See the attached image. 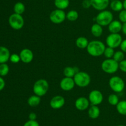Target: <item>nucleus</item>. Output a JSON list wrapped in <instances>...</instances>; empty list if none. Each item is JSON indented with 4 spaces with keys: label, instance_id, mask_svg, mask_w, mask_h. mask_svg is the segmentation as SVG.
<instances>
[{
    "label": "nucleus",
    "instance_id": "38",
    "mask_svg": "<svg viewBox=\"0 0 126 126\" xmlns=\"http://www.w3.org/2000/svg\"><path fill=\"white\" fill-rule=\"evenodd\" d=\"M28 118H29V120H36L37 118V115L35 113H30L28 116Z\"/></svg>",
    "mask_w": 126,
    "mask_h": 126
},
{
    "label": "nucleus",
    "instance_id": "16",
    "mask_svg": "<svg viewBox=\"0 0 126 126\" xmlns=\"http://www.w3.org/2000/svg\"><path fill=\"white\" fill-rule=\"evenodd\" d=\"M123 24L119 20H113L108 25V30L111 33H119L122 31Z\"/></svg>",
    "mask_w": 126,
    "mask_h": 126
},
{
    "label": "nucleus",
    "instance_id": "21",
    "mask_svg": "<svg viewBox=\"0 0 126 126\" xmlns=\"http://www.w3.org/2000/svg\"><path fill=\"white\" fill-rule=\"evenodd\" d=\"M41 97L37 95H31L29 98H28L27 103L28 105L31 107H36L39 105L41 103Z\"/></svg>",
    "mask_w": 126,
    "mask_h": 126
},
{
    "label": "nucleus",
    "instance_id": "28",
    "mask_svg": "<svg viewBox=\"0 0 126 126\" xmlns=\"http://www.w3.org/2000/svg\"><path fill=\"white\" fill-rule=\"evenodd\" d=\"M108 103L112 106H116L117 104L119 103V97L115 94H111L108 96Z\"/></svg>",
    "mask_w": 126,
    "mask_h": 126
},
{
    "label": "nucleus",
    "instance_id": "23",
    "mask_svg": "<svg viewBox=\"0 0 126 126\" xmlns=\"http://www.w3.org/2000/svg\"><path fill=\"white\" fill-rule=\"evenodd\" d=\"M89 41L86 37L80 36L76 40V46L81 49H86L89 44Z\"/></svg>",
    "mask_w": 126,
    "mask_h": 126
},
{
    "label": "nucleus",
    "instance_id": "32",
    "mask_svg": "<svg viewBox=\"0 0 126 126\" xmlns=\"http://www.w3.org/2000/svg\"><path fill=\"white\" fill-rule=\"evenodd\" d=\"M9 60L13 63H18L21 60L20 55L17 54H13L12 55H11Z\"/></svg>",
    "mask_w": 126,
    "mask_h": 126
},
{
    "label": "nucleus",
    "instance_id": "9",
    "mask_svg": "<svg viewBox=\"0 0 126 126\" xmlns=\"http://www.w3.org/2000/svg\"><path fill=\"white\" fill-rule=\"evenodd\" d=\"M123 38L119 33H111L106 38V44L108 47L115 49L120 46Z\"/></svg>",
    "mask_w": 126,
    "mask_h": 126
},
{
    "label": "nucleus",
    "instance_id": "24",
    "mask_svg": "<svg viewBox=\"0 0 126 126\" xmlns=\"http://www.w3.org/2000/svg\"><path fill=\"white\" fill-rule=\"evenodd\" d=\"M54 5L57 9L65 10L70 5V0H54Z\"/></svg>",
    "mask_w": 126,
    "mask_h": 126
},
{
    "label": "nucleus",
    "instance_id": "34",
    "mask_svg": "<svg viewBox=\"0 0 126 126\" xmlns=\"http://www.w3.org/2000/svg\"><path fill=\"white\" fill-rule=\"evenodd\" d=\"M82 6L84 9H89L92 7V4H91V0H82Z\"/></svg>",
    "mask_w": 126,
    "mask_h": 126
},
{
    "label": "nucleus",
    "instance_id": "27",
    "mask_svg": "<svg viewBox=\"0 0 126 126\" xmlns=\"http://www.w3.org/2000/svg\"><path fill=\"white\" fill-rule=\"evenodd\" d=\"M79 17V14L75 10H71L69 11L67 14H66V19L68 20L71 22H74V21L77 20Z\"/></svg>",
    "mask_w": 126,
    "mask_h": 126
},
{
    "label": "nucleus",
    "instance_id": "40",
    "mask_svg": "<svg viewBox=\"0 0 126 126\" xmlns=\"http://www.w3.org/2000/svg\"><path fill=\"white\" fill-rule=\"evenodd\" d=\"M122 32L125 35H126V22L123 24V28H122Z\"/></svg>",
    "mask_w": 126,
    "mask_h": 126
},
{
    "label": "nucleus",
    "instance_id": "14",
    "mask_svg": "<svg viewBox=\"0 0 126 126\" xmlns=\"http://www.w3.org/2000/svg\"><path fill=\"white\" fill-rule=\"evenodd\" d=\"M90 102L87 98L85 97H80L76 100L75 105L77 110L79 111H84L89 108Z\"/></svg>",
    "mask_w": 126,
    "mask_h": 126
},
{
    "label": "nucleus",
    "instance_id": "37",
    "mask_svg": "<svg viewBox=\"0 0 126 126\" xmlns=\"http://www.w3.org/2000/svg\"><path fill=\"white\" fill-rule=\"evenodd\" d=\"M120 48L121 50L123 52H124V53H126V39L123 40L121 44L120 45Z\"/></svg>",
    "mask_w": 126,
    "mask_h": 126
},
{
    "label": "nucleus",
    "instance_id": "13",
    "mask_svg": "<svg viewBox=\"0 0 126 126\" xmlns=\"http://www.w3.org/2000/svg\"><path fill=\"white\" fill-rule=\"evenodd\" d=\"M65 103V100L62 95H55L51 98L50 101V106L55 110L62 108Z\"/></svg>",
    "mask_w": 126,
    "mask_h": 126
},
{
    "label": "nucleus",
    "instance_id": "4",
    "mask_svg": "<svg viewBox=\"0 0 126 126\" xmlns=\"http://www.w3.org/2000/svg\"><path fill=\"white\" fill-rule=\"evenodd\" d=\"M75 84L79 87H86L90 84L91 78L90 75L85 71H79L73 77Z\"/></svg>",
    "mask_w": 126,
    "mask_h": 126
},
{
    "label": "nucleus",
    "instance_id": "42",
    "mask_svg": "<svg viewBox=\"0 0 126 126\" xmlns=\"http://www.w3.org/2000/svg\"><path fill=\"white\" fill-rule=\"evenodd\" d=\"M123 126V125H119V126Z\"/></svg>",
    "mask_w": 126,
    "mask_h": 126
},
{
    "label": "nucleus",
    "instance_id": "8",
    "mask_svg": "<svg viewBox=\"0 0 126 126\" xmlns=\"http://www.w3.org/2000/svg\"><path fill=\"white\" fill-rule=\"evenodd\" d=\"M66 18V13L64 10L59 9L52 11L49 15V19L54 24H60L63 23Z\"/></svg>",
    "mask_w": 126,
    "mask_h": 126
},
{
    "label": "nucleus",
    "instance_id": "31",
    "mask_svg": "<svg viewBox=\"0 0 126 126\" xmlns=\"http://www.w3.org/2000/svg\"><path fill=\"white\" fill-rule=\"evenodd\" d=\"M114 50L113 48L110 47H107L105 48L104 50V53H103V55H105L106 58L107 59H112L114 54Z\"/></svg>",
    "mask_w": 126,
    "mask_h": 126
},
{
    "label": "nucleus",
    "instance_id": "6",
    "mask_svg": "<svg viewBox=\"0 0 126 126\" xmlns=\"http://www.w3.org/2000/svg\"><path fill=\"white\" fill-rule=\"evenodd\" d=\"M109 86L113 92L120 93L123 92L125 88V82L121 77L114 76L110 79Z\"/></svg>",
    "mask_w": 126,
    "mask_h": 126
},
{
    "label": "nucleus",
    "instance_id": "19",
    "mask_svg": "<svg viewBox=\"0 0 126 126\" xmlns=\"http://www.w3.org/2000/svg\"><path fill=\"white\" fill-rule=\"evenodd\" d=\"M100 110L97 105H92L88 110V115L90 118L95 119L99 117Z\"/></svg>",
    "mask_w": 126,
    "mask_h": 126
},
{
    "label": "nucleus",
    "instance_id": "2",
    "mask_svg": "<svg viewBox=\"0 0 126 126\" xmlns=\"http://www.w3.org/2000/svg\"><path fill=\"white\" fill-rule=\"evenodd\" d=\"M49 85L47 81L44 79H38L34 82L33 87V91L35 95L43 97L47 93Z\"/></svg>",
    "mask_w": 126,
    "mask_h": 126
},
{
    "label": "nucleus",
    "instance_id": "7",
    "mask_svg": "<svg viewBox=\"0 0 126 126\" xmlns=\"http://www.w3.org/2000/svg\"><path fill=\"white\" fill-rule=\"evenodd\" d=\"M9 23L11 28L14 30H19L24 26L25 21L22 15L14 13L9 17Z\"/></svg>",
    "mask_w": 126,
    "mask_h": 126
},
{
    "label": "nucleus",
    "instance_id": "36",
    "mask_svg": "<svg viewBox=\"0 0 126 126\" xmlns=\"http://www.w3.org/2000/svg\"><path fill=\"white\" fill-rule=\"evenodd\" d=\"M119 69L122 71L126 73V60H123L119 63Z\"/></svg>",
    "mask_w": 126,
    "mask_h": 126
},
{
    "label": "nucleus",
    "instance_id": "15",
    "mask_svg": "<svg viewBox=\"0 0 126 126\" xmlns=\"http://www.w3.org/2000/svg\"><path fill=\"white\" fill-rule=\"evenodd\" d=\"M92 7L97 11L105 10L110 5V0H91Z\"/></svg>",
    "mask_w": 126,
    "mask_h": 126
},
{
    "label": "nucleus",
    "instance_id": "1",
    "mask_svg": "<svg viewBox=\"0 0 126 126\" xmlns=\"http://www.w3.org/2000/svg\"><path fill=\"white\" fill-rule=\"evenodd\" d=\"M105 48V45L103 42L98 40H93L89 43L86 49L88 54L91 56L99 57L103 55Z\"/></svg>",
    "mask_w": 126,
    "mask_h": 126
},
{
    "label": "nucleus",
    "instance_id": "12",
    "mask_svg": "<svg viewBox=\"0 0 126 126\" xmlns=\"http://www.w3.org/2000/svg\"><path fill=\"white\" fill-rule=\"evenodd\" d=\"M75 82L73 78L65 77L61 80L60 82V88L64 91H70L73 89Z\"/></svg>",
    "mask_w": 126,
    "mask_h": 126
},
{
    "label": "nucleus",
    "instance_id": "33",
    "mask_svg": "<svg viewBox=\"0 0 126 126\" xmlns=\"http://www.w3.org/2000/svg\"><path fill=\"white\" fill-rule=\"evenodd\" d=\"M119 21H121L123 23L126 22V10L124 9L119 12Z\"/></svg>",
    "mask_w": 126,
    "mask_h": 126
},
{
    "label": "nucleus",
    "instance_id": "20",
    "mask_svg": "<svg viewBox=\"0 0 126 126\" xmlns=\"http://www.w3.org/2000/svg\"><path fill=\"white\" fill-rule=\"evenodd\" d=\"M79 71V69L77 67L73 66H66L63 70V75L65 77L73 78Z\"/></svg>",
    "mask_w": 126,
    "mask_h": 126
},
{
    "label": "nucleus",
    "instance_id": "30",
    "mask_svg": "<svg viewBox=\"0 0 126 126\" xmlns=\"http://www.w3.org/2000/svg\"><path fill=\"white\" fill-rule=\"evenodd\" d=\"M9 71V68L6 63L0 64V76H6L8 74Z\"/></svg>",
    "mask_w": 126,
    "mask_h": 126
},
{
    "label": "nucleus",
    "instance_id": "5",
    "mask_svg": "<svg viewBox=\"0 0 126 126\" xmlns=\"http://www.w3.org/2000/svg\"><path fill=\"white\" fill-rule=\"evenodd\" d=\"M102 70L108 74H114L119 70V63L112 59H107L101 65Z\"/></svg>",
    "mask_w": 126,
    "mask_h": 126
},
{
    "label": "nucleus",
    "instance_id": "22",
    "mask_svg": "<svg viewBox=\"0 0 126 126\" xmlns=\"http://www.w3.org/2000/svg\"><path fill=\"white\" fill-rule=\"evenodd\" d=\"M110 6L111 10L114 12H120L124 9L123 7V2L120 0H114L111 1L110 3Z\"/></svg>",
    "mask_w": 126,
    "mask_h": 126
},
{
    "label": "nucleus",
    "instance_id": "3",
    "mask_svg": "<svg viewBox=\"0 0 126 126\" xmlns=\"http://www.w3.org/2000/svg\"><path fill=\"white\" fill-rule=\"evenodd\" d=\"M96 23H98L102 27L108 26V25L113 20V14L111 11L103 10L100 11L95 18Z\"/></svg>",
    "mask_w": 126,
    "mask_h": 126
},
{
    "label": "nucleus",
    "instance_id": "43",
    "mask_svg": "<svg viewBox=\"0 0 126 126\" xmlns=\"http://www.w3.org/2000/svg\"><path fill=\"white\" fill-rule=\"evenodd\" d=\"M110 1H114V0H110Z\"/></svg>",
    "mask_w": 126,
    "mask_h": 126
},
{
    "label": "nucleus",
    "instance_id": "10",
    "mask_svg": "<svg viewBox=\"0 0 126 126\" xmlns=\"http://www.w3.org/2000/svg\"><path fill=\"white\" fill-rule=\"evenodd\" d=\"M88 99L92 105L98 106L103 102V94L98 90H93L89 94Z\"/></svg>",
    "mask_w": 126,
    "mask_h": 126
},
{
    "label": "nucleus",
    "instance_id": "41",
    "mask_svg": "<svg viewBox=\"0 0 126 126\" xmlns=\"http://www.w3.org/2000/svg\"><path fill=\"white\" fill-rule=\"evenodd\" d=\"M123 7H124V9L126 10V0H124L123 1Z\"/></svg>",
    "mask_w": 126,
    "mask_h": 126
},
{
    "label": "nucleus",
    "instance_id": "17",
    "mask_svg": "<svg viewBox=\"0 0 126 126\" xmlns=\"http://www.w3.org/2000/svg\"><path fill=\"white\" fill-rule=\"evenodd\" d=\"M10 51L4 46H0V64L6 63L9 60Z\"/></svg>",
    "mask_w": 126,
    "mask_h": 126
},
{
    "label": "nucleus",
    "instance_id": "26",
    "mask_svg": "<svg viewBox=\"0 0 126 126\" xmlns=\"http://www.w3.org/2000/svg\"><path fill=\"white\" fill-rule=\"evenodd\" d=\"M116 107L117 111L119 114L123 116H126V100L119 101Z\"/></svg>",
    "mask_w": 126,
    "mask_h": 126
},
{
    "label": "nucleus",
    "instance_id": "29",
    "mask_svg": "<svg viewBox=\"0 0 126 126\" xmlns=\"http://www.w3.org/2000/svg\"><path fill=\"white\" fill-rule=\"evenodd\" d=\"M124 52L122 50H118L114 52V55L113 57V59L115 60L116 61L119 63L124 59Z\"/></svg>",
    "mask_w": 126,
    "mask_h": 126
},
{
    "label": "nucleus",
    "instance_id": "18",
    "mask_svg": "<svg viewBox=\"0 0 126 126\" xmlns=\"http://www.w3.org/2000/svg\"><path fill=\"white\" fill-rule=\"evenodd\" d=\"M91 32L94 36L96 37V38H98V37H100L102 35L103 30L102 25L96 23L92 25L91 28Z\"/></svg>",
    "mask_w": 126,
    "mask_h": 126
},
{
    "label": "nucleus",
    "instance_id": "25",
    "mask_svg": "<svg viewBox=\"0 0 126 126\" xmlns=\"http://www.w3.org/2000/svg\"><path fill=\"white\" fill-rule=\"evenodd\" d=\"M25 11V4L22 2H17L15 4L14 6V13L22 15Z\"/></svg>",
    "mask_w": 126,
    "mask_h": 126
},
{
    "label": "nucleus",
    "instance_id": "11",
    "mask_svg": "<svg viewBox=\"0 0 126 126\" xmlns=\"http://www.w3.org/2000/svg\"><path fill=\"white\" fill-rule=\"evenodd\" d=\"M19 55L21 61L26 64L32 62L34 58V54L32 50L27 48L22 49L20 52Z\"/></svg>",
    "mask_w": 126,
    "mask_h": 126
},
{
    "label": "nucleus",
    "instance_id": "39",
    "mask_svg": "<svg viewBox=\"0 0 126 126\" xmlns=\"http://www.w3.org/2000/svg\"><path fill=\"white\" fill-rule=\"evenodd\" d=\"M5 87V81L0 76V91H2Z\"/></svg>",
    "mask_w": 126,
    "mask_h": 126
},
{
    "label": "nucleus",
    "instance_id": "35",
    "mask_svg": "<svg viewBox=\"0 0 126 126\" xmlns=\"http://www.w3.org/2000/svg\"><path fill=\"white\" fill-rule=\"evenodd\" d=\"M23 126H39V124L36 120H28L25 123Z\"/></svg>",
    "mask_w": 126,
    "mask_h": 126
}]
</instances>
